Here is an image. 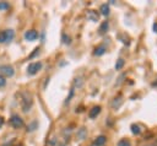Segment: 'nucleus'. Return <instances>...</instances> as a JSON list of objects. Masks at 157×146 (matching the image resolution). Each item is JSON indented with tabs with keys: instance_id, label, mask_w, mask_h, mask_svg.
Returning a JSON list of instances; mask_svg holds the SVG:
<instances>
[{
	"instance_id": "14",
	"label": "nucleus",
	"mask_w": 157,
	"mask_h": 146,
	"mask_svg": "<svg viewBox=\"0 0 157 146\" xmlns=\"http://www.w3.org/2000/svg\"><path fill=\"white\" fill-rule=\"evenodd\" d=\"M118 146H130V142L124 139V140H120V141L118 142Z\"/></svg>"
},
{
	"instance_id": "9",
	"label": "nucleus",
	"mask_w": 157,
	"mask_h": 146,
	"mask_svg": "<svg viewBox=\"0 0 157 146\" xmlns=\"http://www.w3.org/2000/svg\"><path fill=\"white\" fill-rule=\"evenodd\" d=\"M101 12H102V15H104V16L109 15V6H108L107 4H103V5L101 6Z\"/></svg>"
},
{
	"instance_id": "16",
	"label": "nucleus",
	"mask_w": 157,
	"mask_h": 146,
	"mask_svg": "<svg viewBox=\"0 0 157 146\" xmlns=\"http://www.w3.org/2000/svg\"><path fill=\"white\" fill-rule=\"evenodd\" d=\"M88 17H91L93 21H97V20H98V16L93 15V11H90V12H88Z\"/></svg>"
},
{
	"instance_id": "4",
	"label": "nucleus",
	"mask_w": 157,
	"mask_h": 146,
	"mask_svg": "<svg viewBox=\"0 0 157 146\" xmlns=\"http://www.w3.org/2000/svg\"><path fill=\"white\" fill-rule=\"evenodd\" d=\"M0 72L4 76H6V77H11L15 71H13V67L12 66H10V65H2V66H0Z\"/></svg>"
},
{
	"instance_id": "10",
	"label": "nucleus",
	"mask_w": 157,
	"mask_h": 146,
	"mask_svg": "<svg viewBox=\"0 0 157 146\" xmlns=\"http://www.w3.org/2000/svg\"><path fill=\"white\" fill-rule=\"evenodd\" d=\"M104 52H105V48L103 45H101L94 49V55H102V54H104Z\"/></svg>"
},
{
	"instance_id": "17",
	"label": "nucleus",
	"mask_w": 157,
	"mask_h": 146,
	"mask_svg": "<svg viewBox=\"0 0 157 146\" xmlns=\"http://www.w3.org/2000/svg\"><path fill=\"white\" fill-rule=\"evenodd\" d=\"M5 83H6L5 77H4L2 75H0V87H4V86H5Z\"/></svg>"
},
{
	"instance_id": "12",
	"label": "nucleus",
	"mask_w": 157,
	"mask_h": 146,
	"mask_svg": "<svg viewBox=\"0 0 157 146\" xmlns=\"http://www.w3.org/2000/svg\"><path fill=\"white\" fill-rule=\"evenodd\" d=\"M107 29H108V22L105 21V22H103V23L101 25V27H99V32H101V33H104Z\"/></svg>"
},
{
	"instance_id": "20",
	"label": "nucleus",
	"mask_w": 157,
	"mask_h": 146,
	"mask_svg": "<svg viewBox=\"0 0 157 146\" xmlns=\"http://www.w3.org/2000/svg\"><path fill=\"white\" fill-rule=\"evenodd\" d=\"M16 146H22V145H16Z\"/></svg>"
},
{
	"instance_id": "18",
	"label": "nucleus",
	"mask_w": 157,
	"mask_h": 146,
	"mask_svg": "<svg viewBox=\"0 0 157 146\" xmlns=\"http://www.w3.org/2000/svg\"><path fill=\"white\" fill-rule=\"evenodd\" d=\"M4 125V118L2 117H0V128Z\"/></svg>"
},
{
	"instance_id": "19",
	"label": "nucleus",
	"mask_w": 157,
	"mask_h": 146,
	"mask_svg": "<svg viewBox=\"0 0 157 146\" xmlns=\"http://www.w3.org/2000/svg\"><path fill=\"white\" fill-rule=\"evenodd\" d=\"M153 29H155V32H157V22L153 25Z\"/></svg>"
},
{
	"instance_id": "1",
	"label": "nucleus",
	"mask_w": 157,
	"mask_h": 146,
	"mask_svg": "<svg viewBox=\"0 0 157 146\" xmlns=\"http://www.w3.org/2000/svg\"><path fill=\"white\" fill-rule=\"evenodd\" d=\"M13 31L12 29H4L0 32V43H6L13 39Z\"/></svg>"
},
{
	"instance_id": "11",
	"label": "nucleus",
	"mask_w": 157,
	"mask_h": 146,
	"mask_svg": "<svg viewBox=\"0 0 157 146\" xmlns=\"http://www.w3.org/2000/svg\"><path fill=\"white\" fill-rule=\"evenodd\" d=\"M131 131H132V134H140L141 129H140V126H139V125L132 124V125H131Z\"/></svg>"
},
{
	"instance_id": "15",
	"label": "nucleus",
	"mask_w": 157,
	"mask_h": 146,
	"mask_svg": "<svg viewBox=\"0 0 157 146\" xmlns=\"http://www.w3.org/2000/svg\"><path fill=\"white\" fill-rule=\"evenodd\" d=\"M9 9V4L5 1H0V10H7Z\"/></svg>"
},
{
	"instance_id": "2",
	"label": "nucleus",
	"mask_w": 157,
	"mask_h": 146,
	"mask_svg": "<svg viewBox=\"0 0 157 146\" xmlns=\"http://www.w3.org/2000/svg\"><path fill=\"white\" fill-rule=\"evenodd\" d=\"M21 106H22V110H23V112L29 110V108H31V106H32V97H31V94H28L27 92L23 93V98H22V101H21Z\"/></svg>"
},
{
	"instance_id": "6",
	"label": "nucleus",
	"mask_w": 157,
	"mask_h": 146,
	"mask_svg": "<svg viewBox=\"0 0 157 146\" xmlns=\"http://www.w3.org/2000/svg\"><path fill=\"white\" fill-rule=\"evenodd\" d=\"M37 37H38V33H37V31H34V29H29V31H27V32L25 33V39H26V40H29V42L36 40Z\"/></svg>"
},
{
	"instance_id": "8",
	"label": "nucleus",
	"mask_w": 157,
	"mask_h": 146,
	"mask_svg": "<svg viewBox=\"0 0 157 146\" xmlns=\"http://www.w3.org/2000/svg\"><path fill=\"white\" fill-rule=\"evenodd\" d=\"M105 141H107V139H105V136H98L96 140H94V146H103L104 144H105Z\"/></svg>"
},
{
	"instance_id": "13",
	"label": "nucleus",
	"mask_w": 157,
	"mask_h": 146,
	"mask_svg": "<svg viewBox=\"0 0 157 146\" xmlns=\"http://www.w3.org/2000/svg\"><path fill=\"white\" fill-rule=\"evenodd\" d=\"M123 65H124V60H123V59H118V61H117V64H115V69H117V70H120V69L123 67Z\"/></svg>"
},
{
	"instance_id": "7",
	"label": "nucleus",
	"mask_w": 157,
	"mask_h": 146,
	"mask_svg": "<svg viewBox=\"0 0 157 146\" xmlns=\"http://www.w3.org/2000/svg\"><path fill=\"white\" fill-rule=\"evenodd\" d=\"M99 112H101V107H99V106L93 107V108L90 110V118H96V117L99 114Z\"/></svg>"
},
{
	"instance_id": "3",
	"label": "nucleus",
	"mask_w": 157,
	"mask_h": 146,
	"mask_svg": "<svg viewBox=\"0 0 157 146\" xmlns=\"http://www.w3.org/2000/svg\"><path fill=\"white\" fill-rule=\"evenodd\" d=\"M40 69H42V63H39V61H37V63H32V64L28 65V67H27V72H28L29 75H34V74H37Z\"/></svg>"
},
{
	"instance_id": "5",
	"label": "nucleus",
	"mask_w": 157,
	"mask_h": 146,
	"mask_svg": "<svg viewBox=\"0 0 157 146\" xmlns=\"http://www.w3.org/2000/svg\"><path fill=\"white\" fill-rule=\"evenodd\" d=\"M10 123H11V125H12L15 129H18V128L23 126V120H22L18 115H12L11 119H10Z\"/></svg>"
}]
</instances>
